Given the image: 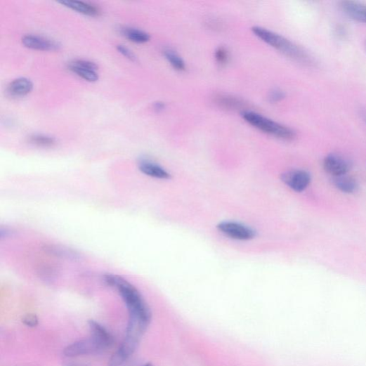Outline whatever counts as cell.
Returning <instances> with one entry per match:
<instances>
[{"mask_svg": "<svg viewBox=\"0 0 366 366\" xmlns=\"http://www.w3.org/2000/svg\"><path fill=\"white\" fill-rule=\"evenodd\" d=\"M89 327L91 336L97 338L107 348L114 344L112 335L98 322L94 320L89 321Z\"/></svg>", "mask_w": 366, "mask_h": 366, "instance_id": "cell-12", "label": "cell"}, {"mask_svg": "<svg viewBox=\"0 0 366 366\" xmlns=\"http://www.w3.org/2000/svg\"><path fill=\"white\" fill-rule=\"evenodd\" d=\"M107 348L97 338L91 336L90 339L78 341L64 349L66 357L74 358L101 353Z\"/></svg>", "mask_w": 366, "mask_h": 366, "instance_id": "cell-4", "label": "cell"}, {"mask_svg": "<svg viewBox=\"0 0 366 366\" xmlns=\"http://www.w3.org/2000/svg\"><path fill=\"white\" fill-rule=\"evenodd\" d=\"M103 280L107 286L115 289L123 299L129 313V322L148 327L152 320L151 310L138 289L117 275L107 274Z\"/></svg>", "mask_w": 366, "mask_h": 366, "instance_id": "cell-1", "label": "cell"}, {"mask_svg": "<svg viewBox=\"0 0 366 366\" xmlns=\"http://www.w3.org/2000/svg\"><path fill=\"white\" fill-rule=\"evenodd\" d=\"M282 181L289 188L297 192L306 190L309 186L311 177L308 172L303 170H292L281 176Z\"/></svg>", "mask_w": 366, "mask_h": 366, "instance_id": "cell-7", "label": "cell"}, {"mask_svg": "<svg viewBox=\"0 0 366 366\" xmlns=\"http://www.w3.org/2000/svg\"><path fill=\"white\" fill-rule=\"evenodd\" d=\"M332 182L334 187L344 193L352 194L358 190L357 181L347 175L335 177Z\"/></svg>", "mask_w": 366, "mask_h": 366, "instance_id": "cell-15", "label": "cell"}, {"mask_svg": "<svg viewBox=\"0 0 366 366\" xmlns=\"http://www.w3.org/2000/svg\"><path fill=\"white\" fill-rule=\"evenodd\" d=\"M29 142L34 145L44 148H50L55 145L54 138L44 135H34L30 137Z\"/></svg>", "mask_w": 366, "mask_h": 366, "instance_id": "cell-19", "label": "cell"}, {"mask_svg": "<svg viewBox=\"0 0 366 366\" xmlns=\"http://www.w3.org/2000/svg\"><path fill=\"white\" fill-rule=\"evenodd\" d=\"M67 366H75V365H67Z\"/></svg>", "mask_w": 366, "mask_h": 366, "instance_id": "cell-27", "label": "cell"}, {"mask_svg": "<svg viewBox=\"0 0 366 366\" xmlns=\"http://www.w3.org/2000/svg\"><path fill=\"white\" fill-rule=\"evenodd\" d=\"M69 69L79 77L89 81V82H96L99 79L98 66L89 60H75L70 64Z\"/></svg>", "mask_w": 366, "mask_h": 366, "instance_id": "cell-9", "label": "cell"}, {"mask_svg": "<svg viewBox=\"0 0 366 366\" xmlns=\"http://www.w3.org/2000/svg\"><path fill=\"white\" fill-rule=\"evenodd\" d=\"M342 11L351 19L366 24V6L354 1L341 4Z\"/></svg>", "mask_w": 366, "mask_h": 366, "instance_id": "cell-11", "label": "cell"}, {"mask_svg": "<svg viewBox=\"0 0 366 366\" xmlns=\"http://www.w3.org/2000/svg\"><path fill=\"white\" fill-rule=\"evenodd\" d=\"M153 107L156 112H162L166 108V105L162 102H156L154 103Z\"/></svg>", "mask_w": 366, "mask_h": 366, "instance_id": "cell-24", "label": "cell"}, {"mask_svg": "<svg viewBox=\"0 0 366 366\" xmlns=\"http://www.w3.org/2000/svg\"><path fill=\"white\" fill-rule=\"evenodd\" d=\"M32 89L33 84L31 80L25 77H20L11 83L8 88V92L11 96L18 98L28 95Z\"/></svg>", "mask_w": 366, "mask_h": 366, "instance_id": "cell-13", "label": "cell"}, {"mask_svg": "<svg viewBox=\"0 0 366 366\" xmlns=\"http://www.w3.org/2000/svg\"><path fill=\"white\" fill-rule=\"evenodd\" d=\"M215 103L220 107L226 110H237L243 106L242 100L233 96L221 94L215 98Z\"/></svg>", "mask_w": 366, "mask_h": 366, "instance_id": "cell-17", "label": "cell"}, {"mask_svg": "<svg viewBox=\"0 0 366 366\" xmlns=\"http://www.w3.org/2000/svg\"><path fill=\"white\" fill-rule=\"evenodd\" d=\"M241 115L253 127L278 139L290 141L296 136L293 129L256 112L245 110L241 112Z\"/></svg>", "mask_w": 366, "mask_h": 366, "instance_id": "cell-3", "label": "cell"}, {"mask_svg": "<svg viewBox=\"0 0 366 366\" xmlns=\"http://www.w3.org/2000/svg\"><path fill=\"white\" fill-rule=\"evenodd\" d=\"M215 58L218 64L221 65L226 64L229 58L227 49L223 47L218 48L215 52Z\"/></svg>", "mask_w": 366, "mask_h": 366, "instance_id": "cell-20", "label": "cell"}, {"mask_svg": "<svg viewBox=\"0 0 366 366\" xmlns=\"http://www.w3.org/2000/svg\"><path fill=\"white\" fill-rule=\"evenodd\" d=\"M217 227L222 233L235 240H250L256 235V231L252 228L236 222H222Z\"/></svg>", "mask_w": 366, "mask_h": 366, "instance_id": "cell-6", "label": "cell"}, {"mask_svg": "<svg viewBox=\"0 0 366 366\" xmlns=\"http://www.w3.org/2000/svg\"><path fill=\"white\" fill-rule=\"evenodd\" d=\"M253 33L284 55L305 65H311L312 59L308 54L286 37L262 27H252Z\"/></svg>", "mask_w": 366, "mask_h": 366, "instance_id": "cell-2", "label": "cell"}, {"mask_svg": "<svg viewBox=\"0 0 366 366\" xmlns=\"http://www.w3.org/2000/svg\"><path fill=\"white\" fill-rule=\"evenodd\" d=\"M286 98V94L280 89L272 90L268 95V100L272 103H276Z\"/></svg>", "mask_w": 366, "mask_h": 366, "instance_id": "cell-21", "label": "cell"}, {"mask_svg": "<svg viewBox=\"0 0 366 366\" xmlns=\"http://www.w3.org/2000/svg\"><path fill=\"white\" fill-rule=\"evenodd\" d=\"M322 166L325 172L335 178L347 175L352 168V164L344 156L332 153L325 156Z\"/></svg>", "mask_w": 366, "mask_h": 366, "instance_id": "cell-5", "label": "cell"}, {"mask_svg": "<svg viewBox=\"0 0 366 366\" xmlns=\"http://www.w3.org/2000/svg\"><path fill=\"white\" fill-rule=\"evenodd\" d=\"M361 116H362V119L364 121V123L366 125V110H364V111L362 112Z\"/></svg>", "mask_w": 366, "mask_h": 366, "instance_id": "cell-25", "label": "cell"}, {"mask_svg": "<svg viewBox=\"0 0 366 366\" xmlns=\"http://www.w3.org/2000/svg\"><path fill=\"white\" fill-rule=\"evenodd\" d=\"M117 50L119 53L125 56L126 58L129 59L130 60L133 62L137 61V58L136 55L128 48L125 47L124 46H117Z\"/></svg>", "mask_w": 366, "mask_h": 366, "instance_id": "cell-22", "label": "cell"}, {"mask_svg": "<svg viewBox=\"0 0 366 366\" xmlns=\"http://www.w3.org/2000/svg\"><path fill=\"white\" fill-rule=\"evenodd\" d=\"M138 168L140 172L147 176L160 179H171V174L164 168L148 159H142L139 162Z\"/></svg>", "mask_w": 366, "mask_h": 366, "instance_id": "cell-10", "label": "cell"}, {"mask_svg": "<svg viewBox=\"0 0 366 366\" xmlns=\"http://www.w3.org/2000/svg\"><path fill=\"white\" fill-rule=\"evenodd\" d=\"M143 366H153L151 363H146L143 365Z\"/></svg>", "mask_w": 366, "mask_h": 366, "instance_id": "cell-26", "label": "cell"}, {"mask_svg": "<svg viewBox=\"0 0 366 366\" xmlns=\"http://www.w3.org/2000/svg\"><path fill=\"white\" fill-rule=\"evenodd\" d=\"M121 33L129 39L130 41L136 44H145L150 39V36L148 33L136 28H122Z\"/></svg>", "mask_w": 366, "mask_h": 366, "instance_id": "cell-16", "label": "cell"}, {"mask_svg": "<svg viewBox=\"0 0 366 366\" xmlns=\"http://www.w3.org/2000/svg\"><path fill=\"white\" fill-rule=\"evenodd\" d=\"M366 47V46H365Z\"/></svg>", "mask_w": 366, "mask_h": 366, "instance_id": "cell-28", "label": "cell"}, {"mask_svg": "<svg viewBox=\"0 0 366 366\" xmlns=\"http://www.w3.org/2000/svg\"><path fill=\"white\" fill-rule=\"evenodd\" d=\"M22 322L27 327L34 328L38 325V318L34 314H29L22 318Z\"/></svg>", "mask_w": 366, "mask_h": 366, "instance_id": "cell-23", "label": "cell"}, {"mask_svg": "<svg viewBox=\"0 0 366 366\" xmlns=\"http://www.w3.org/2000/svg\"><path fill=\"white\" fill-rule=\"evenodd\" d=\"M63 6L76 11L79 13L89 16H99L100 11L96 6L81 1H72V0H66V1L59 2Z\"/></svg>", "mask_w": 366, "mask_h": 366, "instance_id": "cell-14", "label": "cell"}, {"mask_svg": "<svg viewBox=\"0 0 366 366\" xmlns=\"http://www.w3.org/2000/svg\"><path fill=\"white\" fill-rule=\"evenodd\" d=\"M23 46L29 49L41 51H58L60 45L53 39L41 36L27 34L22 37Z\"/></svg>", "mask_w": 366, "mask_h": 366, "instance_id": "cell-8", "label": "cell"}, {"mask_svg": "<svg viewBox=\"0 0 366 366\" xmlns=\"http://www.w3.org/2000/svg\"><path fill=\"white\" fill-rule=\"evenodd\" d=\"M164 56L171 66L178 71H185L186 65L183 58L175 51L168 49L164 51Z\"/></svg>", "mask_w": 366, "mask_h": 366, "instance_id": "cell-18", "label": "cell"}]
</instances>
